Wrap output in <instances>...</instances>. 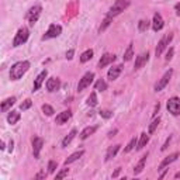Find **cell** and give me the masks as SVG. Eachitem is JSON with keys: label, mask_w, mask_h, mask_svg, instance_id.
<instances>
[{"label": "cell", "mask_w": 180, "mask_h": 180, "mask_svg": "<svg viewBox=\"0 0 180 180\" xmlns=\"http://www.w3.org/2000/svg\"><path fill=\"white\" fill-rule=\"evenodd\" d=\"M28 69H30V62L28 61H21V62L14 64L10 69V79L11 80H19Z\"/></svg>", "instance_id": "cell-1"}, {"label": "cell", "mask_w": 180, "mask_h": 180, "mask_svg": "<svg viewBox=\"0 0 180 180\" xmlns=\"http://www.w3.org/2000/svg\"><path fill=\"white\" fill-rule=\"evenodd\" d=\"M41 11H42L41 4H34V6L28 10V13L26 14V20L30 23V26H34V24L38 21L39 16H41Z\"/></svg>", "instance_id": "cell-2"}, {"label": "cell", "mask_w": 180, "mask_h": 180, "mask_svg": "<svg viewBox=\"0 0 180 180\" xmlns=\"http://www.w3.org/2000/svg\"><path fill=\"white\" fill-rule=\"evenodd\" d=\"M128 6H129L128 0H116V3H114L113 7L110 9V11H109L107 16H110V17H116V16H118L120 13H122Z\"/></svg>", "instance_id": "cell-3"}, {"label": "cell", "mask_w": 180, "mask_h": 180, "mask_svg": "<svg viewBox=\"0 0 180 180\" xmlns=\"http://www.w3.org/2000/svg\"><path fill=\"white\" fill-rule=\"evenodd\" d=\"M30 37V31H28V28L27 27H21L17 34H16V37L13 39V46H20V45L26 44L27 39Z\"/></svg>", "instance_id": "cell-4"}, {"label": "cell", "mask_w": 180, "mask_h": 180, "mask_svg": "<svg viewBox=\"0 0 180 180\" xmlns=\"http://www.w3.org/2000/svg\"><path fill=\"white\" fill-rule=\"evenodd\" d=\"M61 32H62V27L58 26V24H51L49 28H48V31L45 32L44 35H42V39H51V38H56L61 35Z\"/></svg>", "instance_id": "cell-5"}, {"label": "cell", "mask_w": 180, "mask_h": 180, "mask_svg": "<svg viewBox=\"0 0 180 180\" xmlns=\"http://www.w3.org/2000/svg\"><path fill=\"white\" fill-rule=\"evenodd\" d=\"M167 111L172 113L173 116L180 114V99L179 97H172L167 100Z\"/></svg>", "instance_id": "cell-6"}, {"label": "cell", "mask_w": 180, "mask_h": 180, "mask_svg": "<svg viewBox=\"0 0 180 180\" xmlns=\"http://www.w3.org/2000/svg\"><path fill=\"white\" fill-rule=\"evenodd\" d=\"M93 79H94V73L93 72H87L86 75H84L80 80H79V84H77V90L79 91H82V90H84L87 86H90L91 84V82H93Z\"/></svg>", "instance_id": "cell-7"}, {"label": "cell", "mask_w": 180, "mask_h": 180, "mask_svg": "<svg viewBox=\"0 0 180 180\" xmlns=\"http://www.w3.org/2000/svg\"><path fill=\"white\" fill-rule=\"evenodd\" d=\"M172 75H173V71H172V69H169V71H167L163 76H162L161 80L155 84V90H156V91H161L162 89H165V87H166V84L169 83V80H170Z\"/></svg>", "instance_id": "cell-8"}, {"label": "cell", "mask_w": 180, "mask_h": 180, "mask_svg": "<svg viewBox=\"0 0 180 180\" xmlns=\"http://www.w3.org/2000/svg\"><path fill=\"white\" fill-rule=\"evenodd\" d=\"M172 38H173V35H172V34H169V35L163 37V38L159 41V44H158L156 49H155V55H156V56H161L162 52H163V49H165V48H166V45L172 41Z\"/></svg>", "instance_id": "cell-9"}, {"label": "cell", "mask_w": 180, "mask_h": 180, "mask_svg": "<svg viewBox=\"0 0 180 180\" xmlns=\"http://www.w3.org/2000/svg\"><path fill=\"white\" fill-rule=\"evenodd\" d=\"M42 145H44V139L39 138V136H35L32 139V152H34V158L38 159L39 158V152L42 149Z\"/></svg>", "instance_id": "cell-10"}, {"label": "cell", "mask_w": 180, "mask_h": 180, "mask_svg": "<svg viewBox=\"0 0 180 180\" xmlns=\"http://www.w3.org/2000/svg\"><path fill=\"white\" fill-rule=\"evenodd\" d=\"M46 90L48 91H56V90H59V87H61V80H59L58 77H49L48 80H46Z\"/></svg>", "instance_id": "cell-11"}, {"label": "cell", "mask_w": 180, "mask_h": 180, "mask_svg": "<svg viewBox=\"0 0 180 180\" xmlns=\"http://www.w3.org/2000/svg\"><path fill=\"white\" fill-rule=\"evenodd\" d=\"M165 26V23H163V19H162V16L159 13H155L154 16V23H152V28H154L155 32L161 31L162 28Z\"/></svg>", "instance_id": "cell-12"}, {"label": "cell", "mask_w": 180, "mask_h": 180, "mask_svg": "<svg viewBox=\"0 0 180 180\" xmlns=\"http://www.w3.org/2000/svg\"><path fill=\"white\" fill-rule=\"evenodd\" d=\"M114 61H116V55H111V54H104L103 56L100 58V61H99V68L101 69V68H104V66L110 65L111 62H114Z\"/></svg>", "instance_id": "cell-13"}, {"label": "cell", "mask_w": 180, "mask_h": 180, "mask_svg": "<svg viewBox=\"0 0 180 180\" xmlns=\"http://www.w3.org/2000/svg\"><path fill=\"white\" fill-rule=\"evenodd\" d=\"M122 71V66L121 65H117V66H113V68H110L109 73H107V77H109V80H116L117 77L120 76V73Z\"/></svg>", "instance_id": "cell-14"}, {"label": "cell", "mask_w": 180, "mask_h": 180, "mask_svg": "<svg viewBox=\"0 0 180 180\" xmlns=\"http://www.w3.org/2000/svg\"><path fill=\"white\" fill-rule=\"evenodd\" d=\"M148 59H149V54H148V52H144V54H141L139 56H136V59H135L134 68H135V69H139V68H142L144 65L148 62Z\"/></svg>", "instance_id": "cell-15"}, {"label": "cell", "mask_w": 180, "mask_h": 180, "mask_svg": "<svg viewBox=\"0 0 180 180\" xmlns=\"http://www.w3.org/2000/svg\"><path fill=\"white\" fill-rule=\"evenodd\" d=\"M46 75H48V71L45 69V71H42V72H41V73L38 75V76H37L35 82H34V87H32V91H37V90H38L39 87H41V84H42V82L45 80Z\"/></svg>", "instance_id": "cell-16"}, {"label": "cell", "mask_w": 180, "mask_h": 180, "mask_svg": "<svg viewBox=\"0 0 180 180\" xmlns=\"http://www.w3.org/2000/svg\"><path fill=\"white\" fill-rule=\"evenodd\" d=\"M71 117H72V113L69 111V110H68V111H62L61 114H58V116H56L55 122H56V124H65V122L68 121Z\"/></svg>", "instance_id": "cell-17"}, {"label": "cell", "mask_w": 180, "mask_h": 180, "mask_svg": "<svg viewBox=\"0 0 180 180\" xmlns=\"http://www.w3.org/2000/svg\"><path fill=\"white\" fill-rule=\"evenodd\" d=\"M177 158H179V154H177V152H174V154L166 156V159H165V161H163L161 165H159V169H165L167 165H170V163H172V162H174L176 159H177Z\"/></svg>", "instance_id": "cell-18"}, {"label": "cell", "mask_w": 180, "mask_h": 180, "mask_svg": "<svg viewBox=\"0 0 180 180\" xmlns=\"http://www.w3.org/2000/svg\"><path fill=\"white\" fill-rule=\"evenodd\" d=\"M146 158H148V154L146 155H144L141 158V161L136 163V166H135V169H134V174H139L144 170V167H145V163H146Z\"/></svg>", "instance_id": "cell-19"}, {"label": "cell", "mask_w": 180, "mask_h": 180, "mask_svg": "<svg viewBox=\"0 0 180 180\" xmlns=\"http://www.w3.org/2000/svg\"><path fill=\"white\" fill-rule=\"evenodd\" d=\"M77 134V129L76 128H73L71 131V132H69V134L66 135V136H65L64 138V141H62V146H64V148H66V146H68V145H69V144H71L72 142V139H73V138H75V135Z\"/></svg>", "instance_id": "cell-20"}, {"label": "cell", "mask_w": 180, "mask_h": 180, "mask_svg": "<svg viewBox=\"0 0 180 180\" xmlns=\"http://www.w3.org/2000/svg\"><path fill=\"white\" fill-rule=\"evenodd\" d=\"M97 129V125H93V127H86V128L82 131V134H80V138L82 139H86V138H89L90 135H93L96 132Z\"/></svg>", "instance_id": "cell-21"}, {"label": "cell", "mask_w": 180, "mask_h": 180, "mask_svg": "<svg viewBox=\"0 0 180 180\" xmlns=\"http://www.w3.org/2000/svg\"><path fill=\"white\" fill-rule=\"evenodd\" d=\"M83 154H84V151H77V152H75V154H72L66 161H65V165L68 166V165H71V163H73V162H76L80 156H83Z\"/></svg>", "instance_id": "cell-22"}, {"label": "cell", "mask_w": 180, "mask_h": 180, "mask_svg": "<svg viewBox=\"0 0 180 180\" xmlns=\"http://www.w3.org/2000/svg\"><path fill=\"white\" fill-rule=\"evenodd\" d=\"M14 103H16V97H9V99H6V100L1 103V111H3V113H6L7 110L10 109Z\"/></svg>", "instance_id": "cell-23"}, {"label": "cell", "mask_w": 180, "mask_h": 180, "mask_svg": "<svg viewBox=\"0 0 180 180\" xmlns=\"http://www.w3.org/2000/svg\"><path fill=\"white\" fill-rule=\"evenodd\" d=\"M120 146L121 145H114V146H110L109 151H107V155H106V161H110L111 158H114L117 155V152L120 151Z\"/></svg>", "instance_id": "cell-24"}, {"label": "cell", "mask_w": 180, "mask_h": 180, "mask_svg": "<svg viewBox=\"0 0 180 180\" xmlns=\"http://www.w3.org/2000/svg\"><path fill=\"white\" fill-rule=\"evenodd\" d=\"M20 117H21L20 116V113H17V111H10L9 116H7V122L13 125V124H16V122L20 120Z\"/></svg>", "instance_id": "cell-25"}, {"label": "cell", "mask_w": 180, "mask_h": 180, "mask_svg": "<svg viewBox=\"0 0 180 180\" xmlns=\"http://www.w3.org/2000/svg\"><path fill=\"white\" fill-rule=\"evenodd\" d=\"M149 141V135H146V132H142L141 134V138H139V142H138V146H136V149L138 151H141L146 144H148Z\"/></svg>", "instance_id": "cell-26"}, {"label": "cell", "mask_w": 180, "mask_h": 180, "mask_svg": "<svg viewBox=\"0 0 180 180\" xmlns=\"http://www.w3.org/2000/svg\"><path fill=\"white\" fill-rule=\"evenodd\" d=\"M87 106H90V107H96L97 106V94L96 91H93V93H90V96L87 97Z\"/></svg>", "instance_id": "cell-27"}, {"label": "cell", "mask_w": 180, "mask_h": 180, "mask_svg": "<svg viewBox=\"0 0 180 180\" xmlns=\"http://www.w3.org/2000/svg\"><path fill=\"white\" fill-rule=\"evenodd\" d=\"M91 58H93V49H87V51H84L83 54H82V56H80V62L84 64V62L90 61Z\"/></svg>", "instance_id": "cell-28"}, {"label": "cell", "mask_w": 180, "mask_h": 180, "mask_svg": "<svg viewBox=\"0 0 180 180\" xmlns=\"http://www.w3.org/2000/svg\"><path fill=\"white\" fill-rule=\"evenodd\" d=\"M132 55H134V51H132V44L128 45V48H127V51H125V54H124V61H131V58H132Z\"/></svg>", "instance_id": "cell-29"}, {"label": "cell", "mask_w": 180, "mask_h": 180, "mask_svg": "<svg viewBox=\"0 0 180 180\" xmlns=\"http://www.w3.org/2000/svg\"><path fill=\"white\" fill-rule=\"evenodd\" d=\"M96 90L99 91H104V90H107V83L104 82L103 79H99L96 82Z\"/></svg>", "instance_id": "cell-30"}, {"label": "cell", "mask_w": 180, "mask_h": 180, "mask_svg": "<svg viewBox=\"0 0 180 180\" xmlns=\"http://www.w3.org/2000/svg\"><path fill=\"white\" fill-rule=\"evenodd\" d=\"M159 122H161V118L158 117V118H155L154 121L151 122V125H149V134H154L155 129H156V127L159 125Z\"/></svg>", "instance_id": "cell-31"}, {"label": "cell", "mask_w": 180, "mask_h": 180, "mask_svg": "<svg viewBox=\"0 0 180 180\" xmlns=\"http://www.w3.org/2000/svg\"><path fill=\"white\" fill-rule=\"evenodd\" d=\"M42 111H44L45 116H52V114L55 113V111H54V109H52L49 104H44V106H42Z\"/></svg>", "instance_id": "cell-32"}, {"label": "cell", "mask_w": 180, "mask_h": 180, "mask_svg": "<svg viewBox=\"0 0 180 180\" xmlns=\"http://www.w3.org/2000/svg\"><path fill=\"white\" fill-rule=\"evenodd\" d=\"M111 20H113V17H110V16H107L106 19H104V21H103V24H101V27H100V32L101 31H104L107 27L111 24Z\"/></svg>", "instance_id": "cell-33"}, {"label": "cell", "mask_w": 180, "mask_h": 180, "mask_svg": "<svg viewBox=\"0 0 180 180\" xmlns=\"http://www.w3.org/2000/svg\"><path fill=\"white\" fill-rule=\"evenodd\" d=\"M32 106V101L30 100V99H27V100H24L23 103H21V106H20V110H23V111H26V110H28L30 107Z\"/></svg>", "instance_id": "cell-34"}, {"label": "cell", "mask_w": 180, "mask_h": 180, "mask_svg": "<svg viewBox=\"0 0 180 180\" xmlns=\"http://www.w3.org/2000/svg\"><path fill=\"white\" fill-rule=\"evenodd\" d=\"M148 27H149V23L148 21H145V20H141V21H139V24H138V28H139V31L141 32L146 31V30H148Z\"/></svg>", "instance_id": "cell-35"}, {"label": "cell", "mask_w": 180, "mask_h": 180, "mask_svg": "<svg viewBox=\"0 0 180 180\" xmlns=\"http://www.w3.org/2000/svg\"><path fill=\"white\" fill-rule=\"evenodd\" d=\"M135 145H136V139H135V138H132V139L129 141V144L127 145V148L124 149V152H129V151H132Z\"/></svg>", "instance_id": "cell-36"}, {"label": "cell", "mask_w": 180, "mask_h": 180, "mask_svg": "<svg viewBox=\"0 0 180 180\" xmlns=\"http://www.w3.org/2000/svg\"><path fill=\"white\" fill-rule=\"evenodd\" d=\"M68 173H69V169H62L59 173H56L55 179H64L65 176H68Z\"/></svg>", "instance_id": "cell-37"}, {"label": "cell", "mask_w": 180, "mask_h": 180, "mask_svg": "<svg viewBox=\"0 0 180 180\" xmlns=\"http://www.w3.org/2000/svg\"><path fill=\"white\" fill-rule=\"evenodd\" d=\"M56 166H58V163L55 161H49V163H48V170H49V173H54L55 169H56Z\"/></svg>", "instance_id": "cell-38"}, {"label": "cell", "mask_w": 180, "mask_h": 180, "mask_svg": "<svg viewBox=\"0 0 180 180\" xmlns=\"http://www.w3.org/2000/svg\"><path fill=\"white\" fill-rule=\"evenodd\" d=\"M99 113H100V116L103 117V118H110V117L113 116V113L109 111V110H100Z\"/></svg>", "instance_id": "cell-39"}, {"label": "cell", "mask_w": 180, "mask_h": 180, "mask_svg": "<svg viewBox=\"0 0 180 180\" xmlns=\"http://www.w3.org/2000/svg\"><path fill=\"white\" fill-rule=\"evenodd\" d=\"M173 52H174L173 48H169V51H167V54H166V61H167V62L173 58Z\"/></svg>", "instance_id": "cell-40"}, {"label": "cell", "mask_w": 180, "mask_h": 180, "mask_svg": "<svg viewBox=\"0 0 180 180\" xmlns=\"http://www.w3.org/2000/svg\"><path fill=\"white\" fill-rule=\"evenodd\" d=\"M73 54H75V49H69V51L66 52V59L71 61V59L73 58Z\"/></svg>", "instance_id": "cell-41"}, {"label": "cell", "mask_w": 180, "mask_h": 180, "mask_svg": "<svg viewBox=\"0 0 180 180\" xmlns=\"http://www.w3.org/2000/svg\"><path fill=\"white\" fill-rule=\"evenodd\" d=\"M170 139H172V136H169V138L166 139V142H165V145L162 146V151H166V148L169 146V142H170Z\"/></svg>", "instance_id": "cell-42"}, {"label": "cell", "mask_w": 180, "mask_h": 180, "mask_svg": "<svg viewBox=\"0 0 180 180\" xmlns=\"http://www.w3.org/2000/svg\"><path fill=\"white\" fill-rule=\"evenodd\" d=\"M44 177H46V173H45V172H41V173H38L35 176V179H44Z\"/></svg>", "instance_id": "cell-43"}, {"label": "cell", "mask_w": 180, "mask_h": 180, "mask_svg": "<svg viewBox=\"0 0 180 180\" xmlns=\"http://www.w3.org/2000/svg\"><path fill=\"white\" fill-rule=\"evenodd\" d=\"M13 149H14V142H13V139H11L10 144H9V152H13Z\"/></svg>", "instance_id": "cell-44"}, {"label": "cell", "mask_w": 180, "mask_h": 180, "mask_svg": "<svg viewBox=\"0 0 180 180\" xmlns=\"http://www.w3.org/2000/svg\"><path fill=\"white\" fill-rule=\"evenodd\" d=\"M174 10H176V14H177V16H180V3H177V4L174 6Z\"/></svg>", "instance_id": "cell-45"}, {"label": "cell", "mask_w": 180, "mask_h": 180, "mask_svg": "<svg viewBox=\"0 0 180 180\" xmlns=\"http://www.w3.org/2000/svg\"><path fill=\"white\" fill-rule=\"evenodd\" d=\"M159 107H161V104L158 103V104H156V106H155V111H154V113H152V116H156V113L159 111Z\"/></svg>", "instance_id": "cell-46"}, {"label": "cell", "mask_w": 180, "mask_h": 180, "mask_svg": "<svg viewBox=\"0 0 180 180\" xmlns=\"http://www.w3.org/2000/svg\"><path fill=\"white\" fill-rule=\"evenodd\" d=\"M116 134H117V129H113V131H110V132H109V138H113V136H114Z\"/></svg>", "instance_id": "cell-47"}, {"label": "cell", "mask_w": 180, "mask_h": 180, "mask_svg": "<svg viewBox=\"0 0 180 180\" xmlns=\"http://www.w3.org/2000/svg\"><path fill=\"white\" fill-rule=\"evenodd\" d=\"M120 170H121V169H120V167H118V169H117L116 172H114V173H113V177H117V176H118V174H120Z\"/></svg>", "instance_id": "cell-48"}, {"label": "cell", "mask_w": 180, "mask_h": 180, "mask_svg": "<svg viewBox=\"0 0 180 180\" xmlns=\"http://www.w3.org/2000/svg\"><path fill=\"white\" fill-rule=\"evenodd\" d=\"M174 179H180V172H177V173L174 174Z\"/></svg>", "instance_id": "cell-49"}]
</instances>
